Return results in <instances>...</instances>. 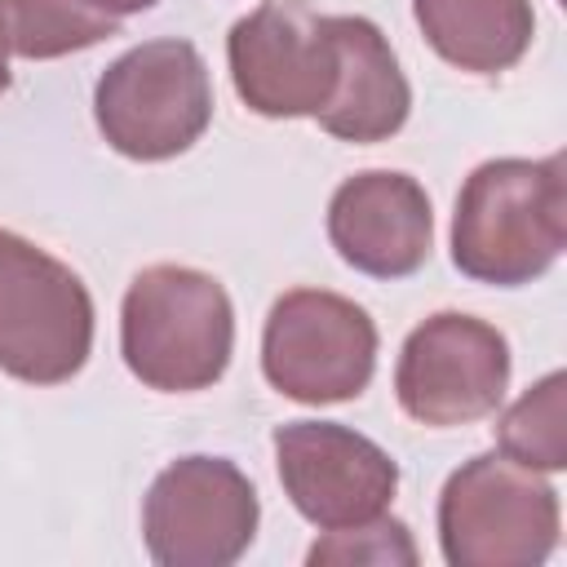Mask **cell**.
Listing matches in <instances>:
<instances>
[{"label": "cell", "mask_w": 567, "mask_h": 567, "mask_svg": "<svg viewBox=\"0 0 567 567\" xmlns=\"http://www.w3.org/2000/svg\"><path fill=\"white\" fill-rule=\"evenodd\" d=\"M567 248V177L563 155L478 164L452 213V266L492 288L540 279Z\"/></svg>", "instance_id": "6da1fadb"}, {"label": "cell", "mask_w": 567, "mask_h": 567, "mask_svg": "<svg viewBox=\"0 0 567 567\" xmlns=\"http://www.w3.org/2000/svg\"><path fill=\"white\" fill-rule=\"evenodd\" d=\"M120 350L128 372L159 394H195L221 381L235 350V306L195 266H146L120 306Z\"/></svg>", "instance_id": "7a4b0ae2"}, {"label": "cell", "mask_w": 567, "mask_h": 567, "mask_svg": "<svg viewBox=\"0 0 567 567\" xmlns=\"http://www.w3.org/2000/svg\"><path fill=\"white\" fill-rule=\"evenodd\" d=\"M93 120L111 151L142 164L190 151L213 120V80L199 49L177 35L133 44L102 71Z\"/></svg>", "instance_id": "3957f363"}, {"label": "cell", "mask_w": 567, "mask_h": 567, "mask_svg": "<svg viewBox=\"0 0 567 567\" xmlns=\"http://www.w3.org/2000/svg\"><path fill=\"white\" fill-rule=\"evenodd\" d=\"M439 545L452 567H540L558 545V492L505 452L470 456L443 483Z\"/></svg>", "instance_id": "277c9868"}, {"label": "cell", "mask_w": 567, "mask_h": 567, "mask_svg": "<svg viewBox=\"0 0 567 567\" xmlns=\"http://www.w3.org/2000/svg\"><path fill=\"white\" fill-rule=\"evenodd\" d=\"M93 350L84 279L40 244L0 226V372L27 385L71 381Z\"/></svg>", "instance_id": "5b68a950"}, {"label": "cell", "mask_w": 567, "mask_h": 567, "mask_svg": "<svg viewBox=\"0 0 567 567\" xmlns=\"http://www.w3.org/2000/svg\"><path fill=\"white\" fill-rule=\"evenodd\" d=\"M226 58L248 111L266 120H319L341 75L337 13H315L306 0H266L230 27Z\"/></svg>", "instance_id": "8992f818"}, {"label": "cell", "mask_w": 567, "mask_h": 567, "mask_svg": "<svg viewBox=\"0 0 567 567\" xmlns=\"http://www.w3.org/2000/svg\"><path fill=\"white\" fill-rule=\"evenodd\" d=\"M261 372L297 403L359 399L377 372V323L341 292L292 288L266 315Z\"/></svg>", "instance_id": "52a82bcc"}, {"label": "cell", "mask_w": 567, "mask_h": 567, "mask_svg": "<svg viewBox=\"0 0 567 567\" xmlns=\"http://www.w3.org/2000/svg\"><path fill=\"white\" fill-rule=\"evenodd\" d=\"M257 487L226 456H177L142 501V540L159 567H230L257 536Z\"/></svg>", "instance_id": "ba28073f"}, {"label": "cell", "mask_w": 567, "mask_h": 567, "mask_svg": "<svg viewBox=\"0 0 567 567\" xmlns=\"http://www.w3.org/2000/svg\"><path fill=\"white\" fill-rule=\"evenodd\" d=\"M509 390V341L461 310H439L416 323L399 350V408L434 430L483 421Z\"/></svg>", "instance_id": "9c48e42d"}, {"label": "cell", "mask_w": 567, "mask_h": 567, "mask_svg": "<svg viewBox=\"0 0 567 567\" xmlns=\"http://www.w3.org/2000/svg\"><path fill=\"white\" fill-rule=\"evenodd\" d=\"M270 443L284 496L319 532L372 523L399 492L394 456L341 421H288Z\"/></svg>", "instance_id": "30bf717a"}, {"label": "cell", "mask_w": 567, "mask_h": 567, "mask_svg": "<svg viewBox=\"0 0 567 567\" xmlns=\"http://www.w3.org/2000/svg\"><path fill=\"white\" fill-rule=\"evenodd\" d=\"M328 239L359 275L408 279L434 248L430 195L399 168L354 173L328 199Z\"/></svg>", "instance_id": "8fae6325"}, {"label": "cell", "mask_w": 567, "mask_h": 567, "mask_svg": "<svg viewBox=\"0 0 567 567\" xmlns=\"http://www.w3.org/2000/svg\"><path fill=\"white\" fill-rule=\"evenodd\" d=\"M341 75L337 93L319 115V128L341 142H385L408 124L412 89L381 27L359 13H337Z\"/></svg>", "instance_id": "7c38bea8"}, {"label": "cell", "mask_w": 567, "mask_h": 567, "mask_svg": "<svg viewBox=\"0 0 567 567\" xmlns=\"http://www.w3.org/2000/svg\"><path fill=\"white\" fill-rule=\"evenodd\" d=\"M412 13L425 44L470 75L509 71L536 35L532 0H412Z\"/></svg>", "instance_id": "4fadbf2b"}, {"label": "cell", "mask_w": 567, "mask_h": 567, "mask_svg": "<svg viewBox=\"0 0 567 567\" xmlns=\"http://www.w3.org/2000/svg\"><path fill=\"white\" fill-rule=\"evenodd\" d=\"M496 443L509 461L527 470H563L567 465V377L549 372L527 394H518L496 416Z\"/></svg>", "instance_id": "5bb4252c"}, {"label": "cell", "mask_w": 567, "mask_h": 567, "mask_svg": "<svg viewBox=\"0 0 567 567\" xmlns=\"http://www.w3.org/2000/svg\"><path fill=\"white\" fill-rule=\"evenodd\" d=\"M4 22H9V49L31 62L89 49L120 31L115 18L89 13L71 0H4Z\"/></svg>", "instance_id": "9a60e30c"}, {"label": "cell", "mask_w": 567, "mask_h": 567, "mask_svg": "<svg viewBox=\"0 0 567 567\" xmlns=\"http://www.w3.org/2000/svg\"><path fill=\"white\" fill-rule=\"evenodd\" d=\"M306 563H416V545L399 518H372L359 527H337L315 549Z\"/></svg>", "instance_id": "2e32d148"}, {"label": "cell", "mask_w": 567, "mask_h": 567, "mask_svg": "<svg viewBox=\"0 0 567 567\" xmlns=\"http://www.w3.org/2000/svg\"><path fill=\"white\" fill-rule=\"evenodd\" d=\"M71 4H80V9H89V13H102V18H128V13H142V9H151V4H159V0H71Z\"/></svg>", "instance_id": "e0dca14e"}, {"label": "cell", "mask_w": 567, "mask_h": 567, "mask_svg": "<svg viewBox=\"0 0 567 567\" xmlns=\"http://www.w3.org/2000/svg\"><path fill=\"white\" fill-rule=\"evenodd\" d=\"M9 53H13V49H9V22H4V0H0V93H4L9 80H13V75H9Z\"/></svg>", "instance_id": "ac0fdd59"}]
</instances>
